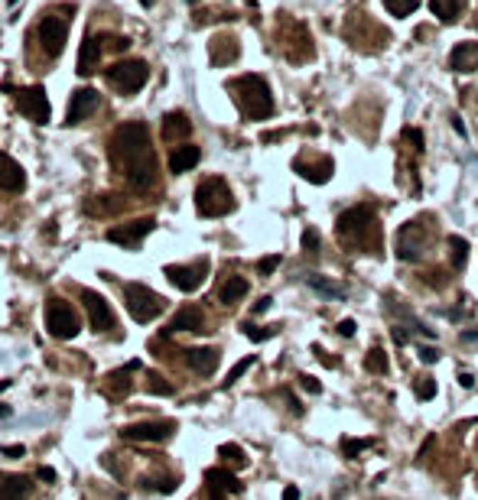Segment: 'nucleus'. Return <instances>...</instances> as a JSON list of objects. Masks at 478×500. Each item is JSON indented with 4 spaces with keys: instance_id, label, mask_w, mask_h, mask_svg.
<instances>
[{
    "instance_id": "f257e3e1",
    "label": "nucleus",
    "mask_w": 478,
    "mask_h": 500,
    "mask_svg": "<svg viewBox=\"0 0 478 500\" xmlns=\"http://www.w3.org/2000/svg\"><path fill=\"white\" fill-rule=\"evenodd\" d=\"M335 234H339L342 244L368 250V254H378V247H381V224L371 205H355V208H348L345 215H339Z\"/></svg>"
},
{
    "instance_id": "f03ea898",
    "label": "nucleus",
    "mask_w": 478,
    "mask_h": 500,
    "mask_svg": "<svg viewBox=\"0 0 478 500\" xmlns=\"http://www.w3.org/2000/svg\"><path fill=\"white\" fill-rule=\"evenodd\" d=\"M150 153V130L147 123H124V127H117L114 137H111V160H114L117 170H131V166H137L140 160H147Z\"/></svg>"
},
{
    "instance_id": "7ed1b4c3",
    "label": "nucleus",
    "mask_w": 478,
    "mask_h": 500,
    "mask_svg": "<svg viewBox=\"0 0 478 500\" xmlns=\"http://www.w3.org/2000/svg\"><path fill=\"white\" fill-rule=\"evenodd\" d=\"M228 88L234 91V101L247 121H267L273 114V94L261 75H241Z\"/></svg>"
},
{
    "instance_id": "20e7f679",
    "label": "nucleus",
    "mask_w": 478,
    "mask_h": 500,
    "mask_svg": "<svg viewBox=\"0 0 478 500\" xmlns=\"http://www.w3.org/2000/svg\"><path fill=\"white\" fill-rule=\"evenodd\" d=\"M124 302H127L131 318H134V322H140V325L160 318L163 309H166V299H163L160 293H153L150 286H143V283H124Z\"/></svg>"
},
{
    "instance_id": "39448f33",
    "label": "nucleus",
    "mask_w": 478,
    "mask_h": 500,
    "mask_svg": "<svg viewBox=\"0 0 478 500\" xmlns=\"http://www.w3.org/2000/svg\"><path fill=\"white\" fill-rule=\"evenodd\" d=\"M195 208H199L202 218H222L228 211H234V195L228 189L224 179H205V182L195 189Z\"/></svg>"
},
{
    "instance_id": "423d86ee",
    "label": "nucleus",
    "mask_w": 478,
    "mask_h": 500,
    "mask_svg": "<svg viewBox=\"0 0 478 500\" xmlns=\"http://www.w3.org/2000/svg\"><path fill=\"white\" fill-rule=\"evenodd\" d=\"M147 78H150V69H147V62H140V59H124V62H114L108 69V82L117 88L121 94H137L140 88L147 85Z\"/></svg>"
},
{
    "instance_id": "0eeeda50",
    "label": "nucleus",
    "mask_w": 478,
    "mask_h": 500,
    "mask_svg": "<svg viewBox=\"0 0 478 500\" xmlns=\"http://www.w3.org/2000/svg\"><path fill=\"white\" fill-rule=\"evenodd\" d=\"M46 328H49V335L59 338V341H69V338H75L78 331H82V328H78L75 309H72L65 299H53L46 306Z\"/></svg>"
},
{
    "instance_id": "6e6552de",
    "label": "nucleus",
    "mask_w": 478,
    "mask_h": 500,
    "mask_svg": "<svg viewBox=\"0 0 478 500\" xmlns=\"http://www.w3.org/2000/svg\"><path fill=\"white\" fill-rule=\"evenodd\" d=\"M176 423L173 419H147V423H134L121 429V439L127 442H166L173 439Z\"/></svg>"
},
{
    "instance_id": "1a4fd4ad",
    "label": "nucleus",
    "mask_w": 478,
    "mask_h": 500,
    "mask_svg": "<svg viewBox=\"0 0 478 500\" xmlns=\"http://www.w3.org/2000/svg\"><path fill=\"white\" fill-rule=\"evenodd\" d=\"M423 247H426V234H423V221H407L397 234V257L407 263L420 260L423 257Z\"/></svg>"
},
{
    "instance_id": "9d476101",
    "label": "nucleus",
    "mask_w": 478,
    "mask_h": 500,
    "mask_svg": "<svg viewBox=\"0 0 478 500\" xmlns=\"http://www.w3.org/2000/svg\"><path fill=\"white\" fill-rule=\"evenodd\" d=\"M82 306L88 312V322H92V331H108L114 328V312H111L108 299L98 296L94 289H82Z\"/></svg>"
},
{
    "instance_id": "9b49d317",
    "label": "nucleus",
    "mask_w": 478,
    "mask_h": 500,
    "mask_svg": "<svg viewBox=\"0 0 478 500\" xmlns=\"http://www.w3.org/2000/svg\"><path fill=\"white\" fill-rule=\"evenodd\" d=\"M65 39H69V26L62 23L59 16H46V20L39 23V43H43V52H46L49 59H55V55L62 52Z\"/></svg>"
},
{
    "instance_id": "f8f14e48",
    "label": "nucleus",
    "mask_w": 478,
    "mask_h": 500,
    "mask_svg": "<svg viewBox=\"0 0 478 500\" xmlns=\"http://www.w3.org/2000/svg\"><path fill=\"white\" fill-rule=\"evenodd\" d=\"M205 270H209V263H192V267H166L163 273H166V279H170L176 289H183V293H195L202 283H205Z\"/></svg>"
},
{
    "instance_id": "ddd939ff",
    "label": "nucleus",
    "mask_w": 478,
    "mask_h": 500,
    "mask_svg": "<svg viewBox=\"0 0 478 500\" xmlns=\"http://www.w3.org/2000/svg\"><path fill=\"white\" fill-rule=\"evenodd\" d=\"M16 104H20V111H23L26 117H30L33 123H46L49 121V98H46V88H23L20 91V98H16Z\"/></svg>"
},
{
    "instance_id": "4468645a",
    "label": "nucleus",
    "mask_w": 478,
    "mask_h": 500,
    "mask_svg": "<svg viewBox=\"0 0 478 500\" xmlns=\"http://www.w3.org/2000/svg\"><path fill=\"white\" fill-rule=\"evenodd\" d=\"M153 228H156L153 218H140V221H131V224H124V228H111L108 240L111 244H124V247H137Z\"/></svg>"
},
{
    "instance_id": "2eb2a0df",
    "label": "nucleus",
    "mask_w": 478,
    "mask_h": 500,
    "mask_svg": "<svg viewBox=\"0 0 478 500\" xmlns=\"http://www.w3.org/2000/svg\"><path fill=\"white\" fill-rule=\"evenodd\" d=\"M185 364L195 374H202V377H212L218 370V364H222V354H218V348H189L185 351Z\"/></svg>"
},
{
    "instance_id": "dca6fc26",
    "label": "nucleus",
    "mask_w": 478,
    "mask_h": 500,
    "mask_svg": "<svg viewBox=\"0 0 478 500\" xmlns=\"http://www.w3.org/2000/svg\"><path fill=\"white\" fill-rule=\"evenodd\" d=\"M92 111H98V91H94V88H78L69 101V117H65V123H82Z\"/></svg>"
},
{
    "instance_id": "f3484780",
    "label": "nucleus",
    "mask_w": 478,
    "mask_h": 500,
    "mask_svg": "<svg viewBox=\"0 0 478 500\" xmlns=\"http://www.w3.org/2000/svg\"><path fill=\"white\" fill-rule=\"evenodd\" d=\"M26 185V172L16 160H10L7 153H0V189L4 192H23Z\"/></svg>"
},
{
    "instance_id": "a211bd4d",
    "label": "nucleus",
    "mask_w": 478,
    "mask_h": 500,
    "mask_svg": "<svg viewBox=\"0 0 478 500\" xmlns=\"http://www.w3.org/2000/svg\"><path fill=\"white\" fill-rule=\"evenodd\" d=\"M124 176H127L131 189L147 192V189H153V185H156V160H153V156H147V160H140L137 166H131Z\"/></svg>"
},
{
    "instance_id": "6ab92c4d",
    "label": "nucleus",
    "mask_w": 478,
    "mask_h": 500,
    "mask_svg": "<svg viewBox=\"0 0 478 500\" xmlns=\"http://www.w3.org/2000/svg\"><path fill=\"white\" fill-rule=\"evenodd\" d=\"M33 491V481L23 474H7L0 471V500H26Z\"/></svg>"
},
{
    "instance_id": "aec40b11",
    "label": "nucleus",
    "mask_w": 478,
    "mask_h": 500,
    "mask_svg": "<svg viewBox=\"0 0 478 500\" xmlns=\"http://www.w3.org/2000/svg\"><path fill=\"white\" fill-rule=\"evenodd\" d=\"M449 69L465 75V72L478 69V43H459V46L449 52Z\"/></svg>"
},
{
    "instance_id": "412c9836",
    "label": "nucleus",
    "mask_w": 478,
    "mask_h": 500,
    "mask_svg": "<svg viewBox=\"0 0 478 500\" xmlns=\"http://www.w3.org/2000/svg\"><path fill=\"white\" fill-rule=\"evenodd\" d=\"M199 160H202V150L192 147V143H183V147H176L170 153V172H173V176H183V172L195 170Z\"/></svg>"
},
{
    "instance_id": "4be33fe9",
    "label": "nucleus",
    "mask_w": 478,
    "mask_h": 500,
    "mask_svg": "<svg viewBox=\"0 0 478 500\" xmlns=\"http://www.w3.org/2000/svg\"><path fill=\"white\" fill-rule=\"evenodd\" d=\"M202 328H205V316H202V309L185 306V309H179L176 316H173L166 335H173V331H202Z\"/></svg>"
},
{
    "instance_id": "5701e85b",
    "label": "nucleus",
    "mask_w": 478,
    "mask_h": 500,
    "mask_svg": "<svg viewBox=\"0 0 478 500\" xmlns=\"http://www.w3.org/2000/svg\"><path fill=\"white\" fill-rule=\"evenodd\" d=\"M238 39L234 36H215L209 46V55H212V65H228V62L238 59Z\"/></svg>"
},
{
    "instance_id": "b1692460",
    "label": "nucleus",
    "mask_w": 478,
    "mask_h": 500,
    "mask_svg": "<svg viewBox=\"0 0 478 500\" xmlns=\"http://www.w3.org/2000/svg\"><path fill=\"white\" fill-rule=\"evenodd\" d=\"M189 133H192V121L183 111H173V114L163 117V137L166 140H185Z\"/></svg>"
},
{
    "instance_id": "393cba45",
    "label": "nucleus",
    "mask_w": 478,
    "mask_h": 500,
    "mask_svg": "<svg viewBox=\"0 0 478 500\" xmlns=\"http://www.w3.org/2000/svg\"><path fill=\"white\" fill-rule=\"evenodd\" d=\"M98 59H101L98 36H85V43H82V52H78V75H92V72L98 69Z\"/></svg>"
},
{
    "instance_id": "a878e982",
    "label": "nucleus",
    "mask_w": 478,
    "mask_h": 500,
    "mask_svg": "<svg viewBox=\"0 0 478 500\" xmlns=\"http://www.w3.org/2000/svg\"><path fill=\"white\" fill-rule=\"evenodd\" d=\"M247 289H251V283L244 277H228L222 283V289H218V299H222V306H234V302H241L247 296Z\"/></svg>"
},
{
    "instance_id": "bb28decb",
    "label": "nucleus",
    "mask_w": 478,
    "mask_h": 500,
    "mask_svg": "<svg viewBox=\"0 0 478 500\" xmlns=\"http://www.w3.org/2000/svg\"><path fill=\"white\" fill-rule=\"evenodd\" d=\"M205 484L215 487V491L241 494V481H238V477H234L228 468H209V471H205Z\"/></svg>"
},
{
    "instance_id": "cd10ccee",
    "label": "nucleus",
    "mask_w": 478,
    "mask_h": 500,
    "mask_svg": "<svg viewBox=\"0 0 478 500\" xmlns=\"http://www.w3.org/2000/svg\"><path fill=\"white\" fill-rule=\"evenodd\" d=\"M465 4L469 0H430V10L433 16H440L442 23H455L465 13Z\"/></svg>"
},
{
    "instance_id": "c85d7f7f",
    "label": "nucleus",
    "mask_w": 478,
    "mask_h": 500,
    "mask_svg": "<svg viewBox=\"0 0 478 500\" xmlns=\"http://www.w3.org/2000/svg\"><path fill=\"white\" fill-rule=\"evenodd\" d=\"M293 170L300 172L306 182H316V185H322V182H329L332 179V160H322L319 166H309V162H303V160H296L293 162Z\"/></svg>"
},
{
    "instance_id": "c756f323",
    "label": "nucleus",
    "mask_w": 478,
    "mask_h": 500,
    "mask_svg": "<svg viewBox=\"0 0 478 500\" xmlns=\"http://www.w3.org/2000/svg\"><path fill=\"white\" fill-rule=\"evenodd\" d=\"M446 247H449V263H452V270H465V263H469V240L459 238V234H449Z\"/></svg>"
},
{
    "instance_id": "7c9ffc66",
    "label": "nucleus",
    "mask_w": 478,
    "mask_h": 500,
    "mask_svg": "<svg viewBox=\"0 0 478 500\" xmlns=\"http://www.w3.org/2000/svg\"><path fill=\"white\" fill-rule=\"evenodd\" d=\"M306 283L313 286V289H319V293L332 296V299H342V296H345V286H339V283H329V279H322V277H313V273H309V277H306Z\"/></svg>"
},
{
    "instance_id": "2f4dec72",
    "label": "nucleus",
    "mask_w": 478,
    "mask_h": 500,
    "mask_svg": "<svg viewBox=\"0 0 478 500\" xmlns=\"http://www.w3.org/2000/svg\"><path fill=\"white\" fill-rule=\"evenodd\" d=\"M387 367H391V364H387V354L381 351V348H371L368 357H364V370H368V374H387Z\"/></svg>"
},
{
    "instance_id": "473e14b6",
    "label": "nucleus",
    "mask_w": 478,
    "mask_h": 500,
    "mask_svg": "<svg viewBox=\"0 0 478 500\" xmlns=\"http://www.w3.org/2000/svg\"><path fill=\"white\" fill-rule=\"evenodd\" d=\"M218 455H222V458H224V462H228V465H234V468H244V465H247L244 448H241V445H234V442H224V445L218 448Z\"/></svg>"
},
{
    "instance_id": "72a5a7b5",
    "label": "nucleus",
    "mask_w": 478,
    "mask_h": 500,
    "mask_svg": "<svg viewBox=\"0 0 478 500\" xmlns=\"http://www.w3.org/2000/svg\"><path fill=\"white\" fill-rule=\"evenodd\" d=\"M173 390L176 387L163 377V374H150L147 377V393H153V396H173Z\"/></svg>"
},
{
    "instance_id": "f704fd0d",
    "label": "nucleus",
    "mask_w": 478,
    "mask_h": 500,
    "mask_svg": "<svg viewBox=\"0 0 478 500\" xmlns=\"http://www.w3.org/2000/svg\"><path fill=\"white\" fill-rule=\"evenodd\" d=\"M384 7H387V13H393V16H410L420 7V0H384Z\"/></svg>"
},
{
    "instance_id": "c9c22d12",
    "label": "nucleus",
    "mask_w": 478,
    "mask_h": 500,
    "mask_svg": "<svg viewBox=\"0 0 478 500\" xmlns=\"http://www.w3.org/2000/svg\"><path fill=\"white\" fill-rule=\"evenodd\" d=\"M241 328H244V335L251 341H267V338H273V335H277V328H261V325H254V322L241 325Z\"/></svg>"
},
{
    "instance_id": "e433bc0d",
    "label": "nucleus",
    "mask_w": 478,
    "mask_h": 500,
    "mask_svg": "<svg viewBox=\"0 0 478 500\" xmlns=\"http://www.w3.org/2000/svg\"><path fill=\"white\" fill-rule=\"evenodd\" d=\"M251 364H254V354H247L244 361H238V364H234V367H232V370H228V380H224V387H232V384H238V380H241V377H244V370H247V367H251Z\"/></svg>"
},
{
    "instance_id": "4c0bfd02",
    "label": "nucleus",
    "mask_w": 478,
    "mask_h": 500,
    "mask_svg": "<svg viewBox=\"0 0 478 500\" xmlns=\"http://www.w3.org/2000/svg\"><path fill=\"white\" fill-rule=\"evenodd\" d=\"M371 439H342V452H345V458H358V452L362 448H368Z\"/></svg>"
},
{
    "instance_id": "58836bf2",
    "label": "nucleus",
    "mask_w": 478,
    "mask_h": 500,
    "mask_svg": "<svg viewBox=\"0 0 478 500\" xmlns=\"http://www.w3.org/2000/svg\"><path fill=\"white\" fill-rule=\"evenodd\" d=\"M417 396H420V400H433V396H436V380H433V377H420L417 380Z\"/></svg>"
},
{
    "instance_id": "ea45409f",
    "label": "nucleus",
    "mask_w": 478,
    "mask_h": 500,
    "mask_svg": "<svg viewBox=\"0 0 478 500\" xmlns=\"http://www.w3.org/2000/svg\"><path fill=\"white\" fill-rule=\"evenodd\" d=\"M319 244H322L319 234L313 231V228H306V231H303V250H306V254H319Z\"/></svg>"
},
{
    "instance_id": "a19ab883",
    "label": "nucleus",
    "mask_w": 478,
    "mask_h": 500,
    "mask_svg": "<svg viewBox=\"0 0 478 500\" xmlns=\"http://www.w3.org/2000/svg\"><path fill=\"white\" fill-rule=\"evenodd\" d=\"M280 267V254H273V257H264L261 263H257V273L261 277H267V273H273V270Z\"/></svg>"
},
{
    "instance_id": "79ce46f5",
    "label": "nucleus",
    "mask_w": 478,
    "mask_h": 500,
    "mask_svg": "<svg viewBox=\"0 0 478 500\" xmlns=\"http://www.w3.org/2000/svg\"><path fill=\"white\" fill-rule=\"evenodd\" d=\"M403 140H410L413 150H423V133H420L417 127H407V130H403Z\"/></svg>"
},
{
    "instance_id": "37998d69",
    "label": "nucleus",
    "mask_w": 478,
    "mask_h": 500,
    "mask_svg": "<svg viewBox=\"0 0 478 500\" xmlns=\"http://www.w3.org/2000/svg\"><path fill=\"white\" fill-rule=\"evenodd\" d=\"M300 384H303V387H306V390H309V393H319V390H322V384H319V380H316V377H309V374H303V377H300Z\"/></svg>"
},
{
    "instance_id": "c03bdc74",
    "label": "nucleus",
    "mask_w": 478,
    "mask_h": 500,
    "mask_svg": "<svg viewBox=\"0 0 478 500\" xmlns=\"http://www.w3.org/2000/svg\"><path fill=\"white\" fill-rule=\"evenodd\" d=\"M0 452L7 455V458H23V455H26V448H23V445H4V448H0Z\"/></svg>"
},
{
    "instance_id": "a18cd8bd",
    "label": "nucleus",
    "mask_w": 478,
    "mask_h": 500,
    "mask_svg": "<svg viewBox=\"0 0 478 500\" xmlns=\"http://www.w3.org/2000/svg\"><path fill=\"white\" fill-rule=\"evenodd\" d=\"M420 357H423L426 364H436L440 361V351H436V348H420Z\"/></svg>"
},
{
    "instance_id": "49530a36",
    "label": "nucleus",
    "mask_w": 478,
    "mask_h": 500,
    "mask_svg": "<svg viewBox=\"0 0 478 500\" xmlns=\"http://www.w3.org/2000/svg\"><path fill=\"white\" fill-rule=\"evenodd\" d=\"M270 302H273L270 296H261V299L254 302V309H251V312H254V316H261V312H267V309H270Z\"/></svg>"
},
{
    "instance_id": "de8ad7c7",
    "label": "nucleus",
    "mask_w": 478,
    "mask_h": 500,
    "mask_svg": "<svg viewBox=\"0 0 478 500\" xmlns=\"http://www.w3.org/2000/svg\"><path fill=\"white\" fill-rule=\"evenodd\" d=\"M339 335H345V338H352V335H355V322H352V318H345V322H339Z\"/></svg>"
},
{
    "instance_id": "09e8293b",
    "label": "nucleus",
    "mask_w": 478,
    "mask_h": 500,
    "mask_svg": "<svg viewBox=\"0 0 478 500\" xmlns=\"http://www.w3.org/2000/svg\"><path fill=\"white\" fill-rule=\"evenodd\" d=\"M391 338L397 341V345H407V331H403L401 325H393V328H391Z\"/></svg>"
},
{
    "instance_id": "8fccbe9b",
    "label": "nucleus",
    "mask_w": 478,
    "mask_h": 500,
    "mask_svg": "<svg viewBox=\"0 0 478 500\" xmlns=\"http://www.w3.org/2000/svg\"><path fill=\"white\" fill-rule=\"evenodd\" d=\"M36 477H39V481H55V471H53V468H46V465H43V468L36 471Z\"/></svg>"
},
{
    "instance_id": "3c124183",
    "label": "nucleus",
    "mask_w": 478,
    "mask_h": 500,
    "mask_svg": "<svg viewBox=\"0 0 478 500\" xmlns=\"http://www.w3.org/2000/svg\"><path fill=\"white\" fill-rule=\"evenodd\" d=\"M160 491H163V494H173V491H176V477H166V481L160 484Z\"/></svg>"
},
{
    "instance_id": "603ef678",
    "label": "nucleus",
    "mask_w": 478,
    "mask_h": 500,
    "mask_svg": "<svg viewBox=\"0 0 478 500\" xmlns=\"http://www.w3.org/2000/svg\"><path fill=\"white\" fill-rule=\"evenodd\" d=\"M452 127H455V133H462V137H465V123H462V117H459V114H452Z\"/></svg>"
},
{
    "instance_id": "864d4df0",
    "label": "nucleus",
    "mask_w": 478,
    "mask_h": 500,
    "mask_svg": "<svg viewBox=\"0 0 478 500\" xmlns=\"http://www.w3.org/2000/svg\"><path fill=\"white\" fill-rule=\"evenodd\" d=\"M283 500H300V487H286V491H283Z\"/></svg>"
},
{
    "instance_id": "5fc2aeb1",
    "label": "nucleus",
    "mask_w": 478,
    "mask_h": 500,
    "mask_svg": "<svg viewBox=\"0 0 478 500\" xmlns=\"http://www.w3.org/2000/svg\"><path fill=\"white\" fill-rule=\"evenodd\" d=\"M459 384H462V387H475V377L462 370V374H459Z\"/></svg>"
},
{
    "instance_id": "6e6d98bb",
    "label": "nucleus",
    "mask_w": 478,
    "mask_h": 500,
    "mask_svg": "<svg viewBox=\"0 0 478 500\" xmlns=\"http://www.w3.org/2000/svg\"><path fill=\"white\" fill-rule=\"evenodd\" d=\"M199 500H222V491H215V487H209V491H205V497H199Z\"/></svg>"
},
{
    "instance_id": "4d7b16f0",
    "label": "nucleus",
    "mask_w": 478,
    "mask_h": 500,
    "mask_svg": "<svg viewBox=\"0 0 478 500\" xmlns=\"http://www.w3.org/2000/svg\"><path fill=\"white\" fill-rule=\"evenodd\" d=\"M462 338H465V341H475V338H478V331H465Z\"/></svg>"
},
{
    "instance_id": "13d9d810",
    "label": "nucleus",
    "mask_w": 478,
    "mask_h": 500,
    "mask_svg": "<svg viewBox=\"0 0 478 500\" xmlns=\"http://www.w3.org/2000/svg\"><path fill=\"white\" fill-rule=\"evenodd\" d=\"M7 387H10V380H0V393L7 390Z\"/></svg>"
},
{
    "instance_id": "bf43d9fd",
    "label": "nucleus",
    "mask_w": 478,
    "mask_h": 500,
    "mask_svg": "<svg viewBox=\"0 0 478 500\" xmlns=\"http://www.w3.org/2000/svg\"><path fill=\"white\" fill-rule=\"evenodd\" d=\"M140 4H143V7H153V0H140Z\"/></svg>"
},
{
    "instance_id": "052dcab7",
    "label": "nucleus",
    "mask_w": 478,
    "mask_h": 500,
    "mask_svg": "<svg viewBox=\"0 0 478 500\" xmlns=\"http://www.w3.org/2000/svg\"><path fill=\"white\" fill-rule=\"evenodd\" d=\"M475 484H478V474H475Z\"/></svg>"
}]
</instances>
